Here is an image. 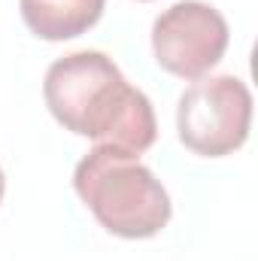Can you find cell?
I'll return each mask as SVG.
<instances>
[{"label": "cell", "mask_w": 258, "mask_h": 261, "mask_svg": "<svg viewBox=\"0 0 258 261\" xmlns=\"http://www.w3.org/2000/svg\"><path fill=\"white\" fill-rule=\"evenodd\" d=\"M49 113L61 128L128 155L155 146L158 122L152 100L128 85L116 61L97 49H82L58 58L43 82Z\"/></svg>", "instance_id": "obj_1"}, {"label": "cell", "mask_w": 258, "mask_h": 261, "mask_svg": "<svg viewBox=\"0 0 258 261\" xmlns=\"http://www.w3.org/2000/svg\"><path fill=\"white\" fill-rule=\"evenodd\" d=\"M73 189L104 231L122 240H149L173 216L161 179L128 152L94 146L73 170Z\"/></svg>", "instance_id": "obj_2"}, {"label": "cell", "mask_w": 258, "mask_h": 261, "mask_svg": "<svg viewBox=\"0 0 258 261\" xmlns=\"http://www.w3.org/2000/svg\"><path fill=\"white\" fill-rule=\"evenodd\" d=\"M252 128V91L237 76H203L183 91L176 107L179 143L200 158L234 155Z\"/></svg>", "instance_id": "obj_3"}, {"label": "cell", "mask_w": 258, "mask_h": 261, "mask_svg": "<svg viewBox=\"0 0 258 261\" xmlns=\"http://www.w3.org/2000/svg\"><path fill=\"white\" fill-rule=\"evenodd\" d=\"M231 31L225 15L200 0L167 6L152 24V52L161 70L179 79H203L225 58Z\"/></svg>", "instance_id": "obj_4"}, {"label": "cell", "mask_w": 258, "mask_h": 261, "mask_svg": "<svg viewBox=\"0 0 258 261\" xmlns=\"http://www.w3.org/2000/svg\"><path fill=\"white\" fill-rule=\"evenodd\" d=\"M28 31L49 43H64L91 31L107 0H18Z\"/></svg>", "instance_id": "obj_5"}, {"label": "cell", "mask_w": 258, "mask_h": 261, "mask_svg": "<svg viewBox=\"0 0 258 261\" xmlns=\"http://www.w3.org/2000/svg\"><path fill=\"white\" fill-rule=\"evenodd\" d=\"M3 192H6V176H3V167H0V203H3Z\"/></svg>", "instance_id": "obj_6"}, {"label": "cell", "mask_w": 258, "mask_h": 261, "mask_svg": "<svg viewBox=\"0 0 258 261\" xmlns=\"http://www.w3.org/2000/svg\"><path fill=\"white\" fill-rule=\"evenodd\" d=\"M143 3H149V0H143Z\"/></svg>", "instance_id": "obj_7"}]
</instances>
